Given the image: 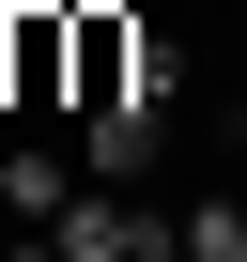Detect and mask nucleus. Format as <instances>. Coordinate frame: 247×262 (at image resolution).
Instances as JSON below:
<instances>
[{"mask_svg": "<svg viewBox=\"0 0 247 262\" xmlns=\"http://www.w3.org/2000/svg\"><path fill=\"white\" fill-rule=\"evenodd\" d=\"M170 31H139L123 0H77V108H170Z\"/></svg>", "mask_w": 247, "mask_h": 262, "instance_id": "obj_1", "label": "nucleus"}, {"mask_svg": "<svg viewBox=\"0 0 247 262\" xmlns=\"http://www.w3.org/2000/svg\"><path fill=\"white\" fill-rule=\"evenodd\" d=\"M47 247H62V262H139V247H155V216L123 201V185H77V201L47 216Z\"/></svg>", "mask_w": 247, "mask_h": 262, "instance_id": "obj_2", "label": "nucleus"}, {"mask_svg": "<svg viewBox=\"0 0 247 262\" xmlns=\"http://www.w3.org/2000/svg\"><path fill=\"white\" fill-rule=\"evenodd\" d=\"M155 139H170V108H77V170H93V185H139Z\"/></svg>", "mask_w": 247, "mask_h": 262, "instance_id": "obj_3", "label": "nucleus"}, {"mask_svg": "<svg viewBox=\"0 0 247 262\" xmlns=\"http://www.w3.org/2000/svg\"><path fill=\"white\" fill-rule=\"evenodd\" d=\"M77 185H93V170H62V155H31V139L0 155V216H16V231H47V216H62Z\"/></svg>", "mask_w": 247, "mask_h": 262, "instance_id": "obj_4", "label": "nucleus"}, {"mask_svg": "<svg viewBox=\"0 0 247 262\" xmlns=\"http://www.w3.org/2000/svg\"><path fill=\"white\" fill-rule=\"evenodd\" d=\"M170 231H186V262H247V201H186Z\"/></svg>", "mask_w": 247, "mask_h": 262, "instance_id": "obj_5", "label": "nucleus"}, {"mask_svg": "<svg viewBox=\"0 0 247 262\" xmlns=\"http://www.w3.org/2000/svg\"><path fill=\"white\" fill-rule=\"evenodd\" d=\"M0 262H62V247H47V231H16V247H0Z\"/></svg>", "mask_w": 247, "mask_h": 262, "instance_id": "obj_6", "label": "nucleus"}, {"mask_svg": "<svg viewBox=\"0 0 247 262\" xmlns=\"http://www.w3.org/2000/svg\"><path fill=\"white\" fill-rule=\"evenodd\" d=\"M139 262H186V231H170V216H155V247H139Z\"/></svg>", "mask_w": 247, "mask_h": 262, "instance_id": "obj_7", "label": "nucleus"}]
</instances>
